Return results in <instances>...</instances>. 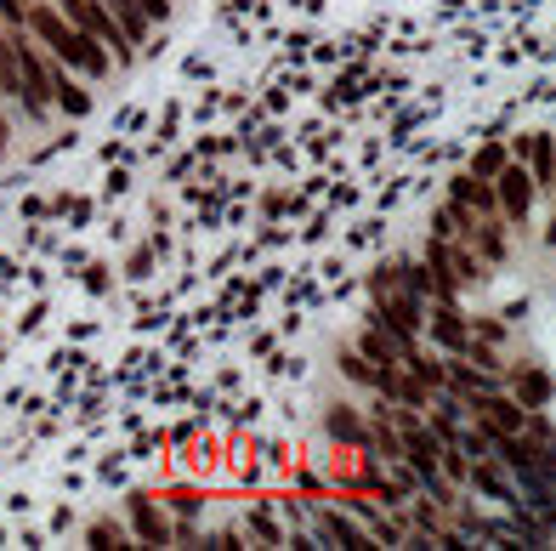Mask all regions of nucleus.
Listing matches in <instances>:
<instances>
[{
    "mask_svg": "<svg viewBox=\"0 0 556 551\" xmlns=\"http://www.w3.org/2000/svg\"><path fill=\"white\" fill-rule=\"evenodd\" d=\"M29 29L40 35V46H52V57L63 63V69L86 74V80H103V74L114 69V57H108L86 29H74L57 6H29Z\"/></svg>",
    "mask_w": 556,
    "mask_h": 551,
    "instance_id": "obj_1",
    "label": "nucleus"
},
{
    "mask_svg": "<svg viewBox=\"0 0 556 551\" xmlns=\"http://www.w3.org/2000/svg\"><path fill=\"white\" fill-rule=\"evenodd\" d=\"M57 12H63L74 29H86L108 57H131V40H125V29L114 23V12H108L103 0H57Z\"/></svg>",
    "mask_w": 556,
    "mask_h": 551,
    "instance_id": "obj_2",
    "label": "nucleus"
},
{
    "mask_svg": "<svg viewBox=\"0 0 556 551\" xmlns=\"http://www.w3.org/2000/svg\"><path fill=\"white\" fill-rule=\"evenodd\" d=\"M494 205H500L505 222H528V211H534V177H528V165L505 160L494 171Z\"/></svg>",
    "mask_w": 556,
    "mask_h": 551,
    "instance_id": "obj_3",
    "label": "nucleus"
},
{
    "mask_svg": "<svg viewBox=\"0 0 556 551\" xmlns=\"http://www.w3.org/2000/svg\"><path fill=\"white\" fill-rule=\"evenodd\" d=\"M449 205H460V211H471V216H500V205H494V182H477L471 171L449 182Z\"/></svg>",
    "mask_w": 556,
    "mask_h": 551,
    "instance_id": "obj_4",
    "label": "nucleus"
},
{
    "mask_svg": "<svg viewBox=\"0 0 556 551\" xmlns=\"http://www.w3.org/2000/svg\"><path fill=\"white\" fill-rule=\"evenodd\" d=\"M432 336H437V347H449L454 358H466V347H471V330H466V319L454 313V302L432 307Z\"/></svg>",
    "mask_w": 556,
    "mask_h": 551,
    "instance_id": "obj_5",
    "label": "nucleus"
},
{
    "mask_svg": "<svg viewBox=\"0 0 556 551\" xmlns=\"http://www.w3.org/2000/svg\"><path fill=\"white\" fill-rule=\"evenodd\" d=\"M125 512H131V529H137L148 546H165V540H171V523L154 512V500H148V495H137L131 506H125Z\"/></svg>",
    "mask_w": 556,
    "mask_h": 551,
    "instance_id": "obj_6",
    "label": "nucleus"
},
{
    "mask_svg": "<svg viewBox=\"0 0 556 551\" xmlns=\"http://www.w3.org/2000/svg\"><path fill=\"white\" fill-rule=\"evenodd\" d=\"M517 148L534 160V188H551V131H528V137H517Z\"/></svg>",
    "mask_w": 556,
    "mask_h": 551,
    "instance_id": "obj_7",
    "label": "nucleus"
},
{
    "mask_svg": "<svg viewBox=\"0 0 556 551\" xmlns=\"http://www.w3.org/2000/svg\"><path fill=\"white\" fill-rule=\"evenodd\" d=\"M517 404L522 409H551V375H545V370H522L517 375Z\"/></svg>",
    "mask_w": 556,
    "mask_h": 551,
    "instance_id": "obj_8",
    "label": "nucleus"
},
{
    "mask_svg": "<svg viewBox=\"0 0 556 551\" xmlns=\"http://www.w3.org/2000/svg\"><path fill=\"white\" fill-rule=\"evenodd\" d=\"M318 529L330 534V540H341V546H369V534H364V529H352V523H347L341 512H324V517H318Z\"/></svg>",
    "mask_w": 556,
    "mask_h": 551,
    "instance_id": "obj_9",
    "label": "nucleus"
},
{
    "mask_svg": "<svg viewBox=\"0 0 556 551\" xmlns=\"http://www.w3.org/2000/svg\"><path fill=\"white\" fill-rule=\"evenodd\" d=\"M330 432L341 438V444H369V427L358 421V415H347V409H330Z\"/></svg>",
    "mask_w": 556,
    "mask_h": 551,
    "instance_id": "obj_10",
    "label": "nucleus"
},
{
    "mask_svg": "<svg viewBox=\"0 0 556 551\" xmlns=\"http://www.w3.org/2000/svg\"><path fill=\"white\" fill-rule=\"evenodd\" d=\"M505 165V143H483L477 148V160H471V177L477 182H494V171Z\"/></svg>",
    "mask_w": 556,
    "mask_h": 551,
    "instance_id": "obj_11",
    "label": "nucleus"
},
{
    "mask_svg": "<svg viewBox=\"0 0 556 551\" xmlns=\"http://www.w3.org/2000/svg\"><path fill=\"white\" fill-rule=\"evenodd\" d=\"M86 540H91V546H114V540H125V529H120V523H91Z\"/></svg>",
    "mask_w": 556,
    "mask_h": 551,
    "instance_id": "obj_12",
    "label": "nucleus"
},
{
    "mask_svg": "<svg viewBox=\"0 0 556 551\" xmlns=\"http://www.w3.org/2000/svg\"><path fill=\"white\" fill-rule=\"evenodd\" d=\"M0 18H6V23H29V6H23V0H0Z\"/></svg>",
    "mask_w": 556,
    "mask_h": 551,
    "instance_id": "obj_13",
    "label": "nucleus"
},
{
    "mask_svg": "<svg viewBox=\"0 0 556 551\" xmlns=\"http://www.w3.org/2000/svg\"><path fill=\"white\" fill-rule=\"evenodd\" d=\"M0 148H6V114H0Z\"/></svg>",
    "mask_w": 556,
    "mask_h": 551,
    "instance_id": "obj_14",
    "label": "nucleus"
}]
</instances>
